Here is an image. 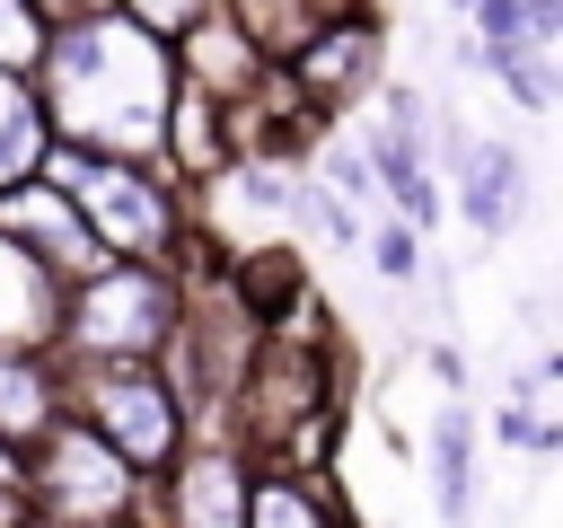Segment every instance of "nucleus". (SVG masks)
I'll return each mask as SVG.
<instances>
[{
	"label": "nucleus",
	"instance_id": "nucleus-1",
	"mask_svg": "<svg viewBox=\"0 0 563 528\" xmlns=\"http://www.w3.org/2000/svg\"><path fill=\"white\" fill-rule=\"evenodd\" d=\"M44 70H53V123L70 132V150L97 158H132L167 132V44L141 35L132 18H79L70 35H44Z\"/></svg>",
	"mask_w": 563,
	"mask_h": 528
},
{
	"label": "nucleus",
	"instance_id": "nucleus-2",
	"mask_svg": "<svg viewBox=\"0 0 563 528\" xmlns=\"http://www.w3.org/2000/svg\"><path fill=\"white\" fill-rule=\"evenodd\" d=\"M35 167H44V185L79 211V229H88L97 246H123V255H158V246H167V194H158L141 167L97 158V150H53V158H35Z\"/></svg>",
	"mask_w": 563,
	"mask_h": 528
},
{
	"label": "nucleus",
	"instance_id": "nucleus-3",
	"mask_svg": "<svg viewBox=\"0 0 563 528\" xmlns=\"http://www.w3.org/2000/svg\"><path fill=\"white\" fill-rule=\"evenodd\" d=\"M62 334L88 352V361H141L176 334V282L158 264H106L88 273V290L70 299Z\"/></svg>",
	"mask_w": 563,
	"mask_h": 528
},
{
	"label": "nucleus",
	"instance_id": "nucleus-4",
	"mask_svg": "<svg viewBox=\"0 0 563 528\" xmlns=\"http://www.w3.org/2000/svg\"><path fill=\"white\" fill-rule=\"evenodd\" d=\"M79 405H88V431L123 458V466H167L176 458V396L141 370V361H97L79 378Z\"/></svg>",
	"mask_w": 563,
	"mask_h": 528
},
{
	"label": "nucleus",
	"instance_id": "nucleus-5",
	"mask_svg": "<svg viewBox=\"0 0 563 528\" xmlns=\"http://www.w3.org/2000/svg\"><path fill=\"white\" fill-rule=\"evenodd\" d=\"M35 493H44V510H53L62 528H106V519H123V502H132V466H123L88 422H62V431L44 440V458H35Z\"/></svg>",
	"mask_w": 563,
	"mask_h": 528
},
{
	"label": "nucleus",
	"instance_id": "nucleus-6",
	"mask_svg": "<svg viewBox=\"0 0 563 528\" xmlns=\"http://www.w3.org/2000/svg\"><path fill=\"white\" fill-rule=\"evenodd\" d=\"M449 150H457L449 167H457V194H466V229L510 238L519 202H528V158L510 141H466V132H449Z\"/></svg>",
	"mask_w": 563,
	"mask_h": 528
},
{
	"label": "nucleus",
	"instance_id": "nucleus-7",
	"mask_svg": "<svg viewBox=\"0 0 563 528\" xmlns=\"http://www.w3.org/2000/svg\"><path fill=\"white\" fill-rule=\"evenodd\" d=\"M0 238H18L44 273H53V264L97 273V238L79 229V211H70L53 185H9V194H0Z\"/></svg>",
	"mask_w": 563,
	"mask_h": 528
},
{
	"label": "nucleus",
	"instance_id": "nucleus-8",
	"mask_svg": "<svg viewBox=\"0 0 563 528\" xmlns=\"http://www.w3.org/2000/svg\"><path fill=\"white\" fill-rule=\"evenodd\" d=\"M369 158H378V185L396 194L405 229H413V220L431 229L440 194H431V176H422V106H413V88H387V132L369 141Z\"/></svg>",
	"mask_w": 563,
	"mask_h": 528
},
{
	"label": "nucleus",
	"instance_id": "nucleus-9",
	"mask_svg": "<svg viewBox=\"0 0 563 528\" xmlns=\"http://www.w3.org/2000/svg\"><path fill=\"white\" fill-rule=\"evenodd\" d=\"M53 326H62V308H53V273H44L18 238H0V352L35 343V334H53Z\"/></svg>",
	"mask_w": 563,
	"mask_h": 528
},
{
	"label": "nucleus",
	"instance_id": "nucleus-10",
	"mask_svg": "<svg viewBox=\"0 0 563 528\" xmlns=\"http://www.w3.org/2000/svg\"><path fill=\"white\" fill-rule=\"evenodd\" d=\"M176 528H246V475L229 449H202L176 475Z\"/></svg>",
	"mask_w": 563,
	"mask_h": 528
},
{
	"label": "nucleus",
	"instance_id": "nucleus-11",
	"mask_svg": "<svg viewBox=\"0 0 563 528\" xmlns=\"http://www.w3.org/2000/svg\"><path fill=\"white\" fill-rule=\"evenodd\" d=\"M475 414L466 405H440V422H431V493H440V519H466V502H475Z\"/></svg>",
	"mask_w": 563,
	"mask_h": 528
},
{
	"label": "nucleus",
	"instance_id": "nucleus-12",
	"mask_svg": "<svg viewBox=\"0 0 563 528\" xmlns=\"http://www.w3.org/2000/svg\"><path fill=\"white\" fill-rule=\"evenodd\" d=\"M35 158H44V114L18 88V70H0V185H26Z\"/></svg>",
	"mask_w": 563,
	"mask_h": 528
},
{
	"label": "nucleus",
	"instance_id": "nucleus-13",
	"mask_svg": "<svg viewBox=\"0 0 563 528\" xmlns=\"http://www.w3.org/2000/svg\"><path fill=\"white\" fill-rule=\"evenodd\" d=\"M53 422V378L26 352H0V440H26Z\"/></svg>",
	"mask_w": 563,
	"mask_h": 528
},
{
	"label": "nucleus",
	"instance_id": "nucleus-14",
	"mask_svg": "<svg viewBox=\"0 0 563 528\" xmlns=\"http://www.w3.org/2000/svg\"><path fill=\"white\" fill-rule=\"evenodd\" d=\"M369 53H378V44H369V26H325V35L308 44V62H299V70L343 88V79H361V70H369Z\"/></svg>",
	"mask_w": 563,
	"mask_h": 528
},
{
	"label": "nucleus",
	"instance_id": "nucleus-15",
	"mask_svg": "<svg viewBox=\"0 0 563 528\" xmlns=\"http://www.w3.org/2000/svg\"><path fill=\"white\" fill-rule=\"evenodd\" d=\"M246 528H325V519H317V502H308L299 484H282V475H273V484H255V493H246Z\"/></svg>",
	"mask_w": 563,
	"mask_h": 528
},
{
	"label": "nucleus",
	"instance_id": "nucleus-16",
	"mask_svg": "<svg viewBox=\"0 0 563 528\" xmlns=\"http://www.w3.org/2000/svg\"><path fill=\"white\" fill-rule=\"evenodd\" d=\"M26 62H44V18L26 0H0V70H26Z\"/></svg>",
	"mask_w": 563,
	"mask_h": 528
},
{
	"label": "nucleus",
	"instance_id": "nucleus-17",
	"mask_svg": "<svg viewBox=\"0 0 563 528\" xmlns=\"http://www.w3.org/2000/svg\"><path fill=\"white\" fill-rule=\"evenodd\" d=\"M369 264H378L387 282H413V273H422V238H413L405 220H387V229L369 238Z\"/></svg>",
	"mask_w": 563,
	"mask_h": 528
},
{
	"label": "nucleus",
	"instance_id": "nucleus-18",
	"mask_svg": "<svg viewBox=\"0 0 563 528\" xmlns=\"http://www.w3.org/2000/svg\"><path fill=\"white\" fill-rule=\"evenodd\" d=\"M194 18H211V0H132V26L141 35H185Z\"/></svg>",
	"mask_w": 563,
	"mask_h": 528
}]
</instances>
